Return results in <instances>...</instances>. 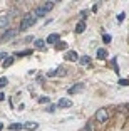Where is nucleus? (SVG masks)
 Masks as SVG:
<instances>
[{"mask_svg": "<svg viewBox=\"0 0 129 131\" xmlns=\"http://www.w3.org/2000/svg\"><path fill=\"white\" fill-rule=\"evenodd\" d=\"M35 19H37V17L34 15V12L25 14V15L22 17V22H20V30H27V29H30L32 25H35Z\"/></svg>", "mask_w": 129, "mask_h": 131, "instance_id": "1", "label": "nucleus"}, {"mask_svg": "<svg viewBox=\"0 0 129 131\" xmlns=\"http://www.w3.org/2000/svg\"><path fill=\"white\" fill-rule=\"evenodd\" d=\"M54 8V2H45V4L42 5V7H37L34 10V15L35 17H44L47 12H50Z\"/></svg>", "mask_w": 129, "mask_h": 131, "instance_id": "2", "label": "nucleus"}, {"mask_svg": "<svg viewBox=\"0 0 129 131\" xmlns=\"http://www.w3.org/2000/svg\"><path fill=\"white\" fill-rule=\"evenodd\" d=\"M109 119V111H107L106 108H101L96 111V121H99V123H106V121Z\"/></svg>", "mask_w": 129, "mask_h": 131, "instance_id": "3", "label": "nucleus"}, {"mask_svg": "<svg viewBox=\"0 0 129 131\" xmlns=\"http://www.w3.org/2000/svg\"><path fill=\"white\" fill-rule=\"evenodd\" d=\"M17 35V29H8V30H5V34L0 37V40H10V39H14Z\"/></svg>", "mask_w": 129, "mask_h": 131, "instance_id": "4", "label": "nucleus"}, {"mask_svg": "<svg viewBox=\"0 0 129 131\" xmlns=\"http://www.w3.org/2000/svg\"><path fill=\"white\" fill-rule=\"evenodd\" d=\"M79 54H77L76 50H69L67 54H65V61H71V62H76V61H79Z\"/></svg>", "mask_w": 129, "mask_h": 131, "instance_id": "5", "label": "nucleus"}, {"mask_svg": "<svg viewBox=\"0 0 129 131\" xmlns=\"http://www.w3.org/2000/svg\"><path fill=\"white\" fill-rule=\"evenodd\" d=\"M72 106V101H69V99H59V103H57V108H61V109H67Z\"/></svg>", "mask_w": 129, "mask_h": 131, "instance_id": "6", "label": "nucleus"}, {"mask_svg": "<svg viewBox=\"0 0 129 131\" xmlns=\"http://www.w3.org/2000/svg\"><path fill=\"white\" fill-rule=\"evenodd\" d=\"M82 88H84L82 82H77V84H74L72 88L69 89V94H76V93H79V91H82Z\"/></svg>", "mask_w": 129, "mask_h": 131, "instance_id": "7", "label": "nucleus"}, {"mask_svg": "<svg viewBox=\"0 0 129 131\" xmlns=\"http://www.w3.org/2000/svg\"><path fill=\"white\" fill-rule=\"evenodd\" d=\"M10 24V15H2L0 17V29H5Z\"/></svg>", "mask_w": 129, "mask_h": 131, "instance_id": "8", "label": "nucleus"}, {"mask_svg": "<svg viewBox=\"0 0 129 131\" xmlns=\"http://www.w3.org/2000/svg\"><path fill=\"white\" fill-rule=\"evenodd\" d=\"M59 39H61V35H59V34H50L49 37H47L45 42L47 44H57V42H59Z\"/></svg>", "mask_w": 129, "mask_h": 131, "instance_id": "9", "label": "nucleus"}, {"mask_svg": "<svg viewBox=\"0 0 129 131\" xmlns=\"http://www.w3.org/2000/svg\"><path fill=\"white\" fill-rule=\"evenodd\" d=\"M24 128H25V129H29V131H35L39 128V124L34 123V121H27V123H24Z\"/></svg>", "mask_w": 129, "mask_h": 131, "instance_id": "10", "label": "nucleus"}, {"mask_svg": "<svg viewBox=\"0 0 129 131\" xmlns=\"http://www.w3.org/2000/svg\"><path fill=\"white\" fill-rule=\"evenodd\" d=\"M45 40H42V39H37L35 40V49L37 50H45Z\"/></svg>", "mask_w": 129, "mask_h": 131, "instance_id": "11", "label": "nucleus"}, {"mask_svg": "<svg viewBox=\"0 0 129 131\" xmlns=\"http://www.w3.org/2000/svg\"><path fill=\"white\" fill-rule=\"evenodd\" d=\"M84 30H86V22H84V20H80V22L76 25V34H82Z\"/></svg>", "mask_w": 129, "mask_h": 131, "instance_id": "12", "label": "nucleus"}, {"mask_svg": "<svg viewBox=\"0 0 129 131\" xmlns=\"http://www.w3.org/2000/svg\"><path fill=\"white\" fill-rule=\"evenodd\" d=\"M22 128H24L22 123H12V124H8V129H10V131H19V129H22Z\"/></svg>", "mask_w": 129, "mask_h": 131, "instance_id": "13", "label": "nucleus"}, {"mask_svg": "<svg viewBox=\"0 0 129 131\" xmlns=\"http://www.w3.org/2000/svg\"><path fill=\"white\" fill-rule=\"evenodd\" d=\"M106 57H107V50L106 49H99L97 50V59L102 61V59H106Z\"/></svg>", "mask_w": 129, "mask_h": 131, "instance_id": "14", "label": "nucleus"}, {"mask_svg": "<svg viewBox=\"0 0 129 131\" xmlns=\"http://www.w3.org/2000/svg\"><path fill=\"white\" fill-rule=\"evenodd\" d=\"M55 49L57 50H65V49H67V42H64V40L61 42V40H59V42L55 44Z\"/></svg>", "mask_w": 129, "mask_h": 131, "instance_id": "15", "label": "nucleus"}, {"mask_svg": "<svg viewBox=\"0 0 129 131\" xmlns=\"http://www.w3.org/2000/svg\"><path fill=\"white\" fill-rule=\"evenodd\" d=\"M79 62H80V66H89V62H91V57H89V56H82V57L79 59Z\"/></svg>", "mask_w": 129, "mask_h": 131, "instance_id": "16", "label": "nucleus"}, {"mask_svg": "<svg viewBox=\"0 0 129 131\" xmlns=\"http://www.w3.org/2000/svg\"><path fill=\"white\" fill-rule=\"evenodd\" d=\"M65 72H67V69H65V67H57L55 69V76H65Z\"/></svg>", "mask_w": 129, "mask_h": 131, "instance_id": "17", "label": "nucleus"}, {"mask_svg": "<svg viewBox=\"0 0 129 131\" xmlns=\"http://www.w3.org/2000/svg\"><path fill=\"white\" fill-rule=\"evenodd\" d=\"M118 111L119 113H129V104H121V106H118Z\"/></svg>", "mask_w": 129, "mask_h": 131, "instance_id": "18", "label": "nucleus"}, {"mask_svg": "<svg viewBox=\"0 0 129 131\" xmlns=\"http://www.w3.org/2000/svg\"><path fill=\"white\" fill-rule=\"evenodd\" d=\"M12 64H14V57H10V56H8V57L4 61V67H8V66H12Z\"/></svg>", "mask_w": 129, "mask_h": 131, "instance_id": "19", "label": "nucleus"}, {"mask_svg": "<svg viewBox=\"0 0 129 131\" xmlns=\"http://www.w3.org/2000/svg\"><path fill=\"white\" fill-rule=\"evenodd\" d=\"M7 84H8V79H7V77H0V89L5 88Z\"/></svg>", "mask_w": 129, "mask_h": 131, "instance_id": "20", "label": "nucleus"}, {"mask_svg": "<svg viewBox=\"0 0 129 131\" xmlns=\"http://www.w3.org/2000/svg\"><path fill=\"white\" fill-rule=\"evenodd\" d=\"M49 97H47V96H42V97H39V103H40V104H47V103H49Z\"/></svg>", "mask_w": 129, "mask_h": 131, "instance_id": "21", "label": "nucleus"}, {"mask_svg": "<svg viewBox=\"0 0 129 131\" xmlns=\"http://www.w3.org/2000/svg\"><path fill=\"white\" fill-rule=\"evenodd\" d=\"M84 131H94V126H92V123L89 121L87 124H86V128H84Z\"/></svg>", "mask_w": 129, "mask_h": 131, "instance_id": "22", "label": "nucleus"}, {"mask_svg": "<svg viewBox=\"0 0 129 131\" xmlns=\"http://www.w3.org/2000/svg\"><path fill=\"white\" fill-rule=\"evenodd\" d=\"M102 40H104L106 44H109V42H111V35H109V34H104V35H102Z\"/></svg>", "mask_w": 129, "mask_h": 131, "instance_id": "23", "label": "nucleus"}, {"mask_svg": "<svg viewBox=\"0 0 129 131\" xmlns=\"http://www.w3.org/2000/svg\"><path fill=\"white\" fill-rule=\"evenodd\" d=\"M119 86H129V79H119Z\"/></svg>", "mask_w": 129, "mask_h": 131, "instance_id": "24", "label": "nucleus"}, {"mask_svg": "<svg viewBox=\"0 0 129 131\" xmlns=\"http://www.w3.org/2000/svg\"><path fill=\"white\" fill-rule=\"evenodd\" d=\"M55 108H57V106H49V108H47V111H49V113H54V111H55Z\"/></svg>", "mask_w": 129, "mask_h": 131, "instance_id": "25", "label": "nucleus"}, {"mask_svg": "<svg viewBox=\"0 0 129 131\" xmlns=\"http://www.w3.org/2000/svg\"><path fill=\"white\" fill-rule=\"evenodd\" d=\"M7 57H8V56L5 54V52H0V61H2V59H7Z\"/></svg>", "mask_w": 129, "mask_h": 131, "instance_id": "26", "label": "nucleus"}, {"mask_svg": "<svg viewBox=\"0 0 129 131\" xmlns=\"http://www.w3.org/2000/svg\"><path fill=\"white\" fill-rule=\"evenodd\" d=\"M122 19H124V14H119V15H118V20H119V22H122Z\"/></svg>", "mask_w": 129, "mask_h": 131, "instance_id": "27", "label": "nucleus"}, {"mask_svg": "<svg viewBox=\"0 0 129 131\" xmlns=\"http://www.w3.org/2000/svg\"><path fill=\"white\" fill-rule=\"evenodd\" d=\"M5 99V96H4V93H0V101H4Z\"/></svg>", "mask_w": 129, "mask_h": 131, "instance_id": "28", "label": "nucleus"}, {"mask_svg": "<svg viewBox=\"0 0 129 131\" xmlns=\"http://www.w3.org/2000/svg\"><path fill=\"white\" fill-rule=\"evenodd\" d=\"M2 129H4V124H2V123H0V131H2Z\"/></svg>", "mask_w": 129, "mask_h": 131, "instance_id": "29", "label": "nucleus"}]
</instances>
